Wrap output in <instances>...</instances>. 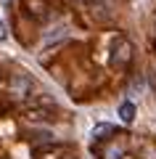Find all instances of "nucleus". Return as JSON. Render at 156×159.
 Masks as SVG:
<instances>
[{
  "label": "nucleus",
  "mask_w": 156,
  "mask_h": 159,
  "mask_svg": "<svg viewBox=\"0 0 156 159\" xmlns=\"http://www.w3.org/2000/svg\"><path fill=\"white\" fill-rule=\"evenodd\" d=\"M132 43H130L127 37H122V34H117L114 37V45H111V56H109V64H111L114 69H127L130 61H132Z\"/></svg>",
  "instance_id": "1"
},
{
  "label": "nucleus",
  "mask_w": 156,
  "mask_h": 159,
  "mask_svg": "<svg viewBox=\"0 0 156 159\" xmlns=\"http://www.w3.org/2000/svg\"><path fill=\"white\" fill-rule=\"evenodd\" d=\"M29 119H56V109H42V106H29L27 109Z\"/></svg>",
  "instance_id": "5"
},
{
  "label": "nucleus",
  "mask_w": 156,
  "mask_h": 159,
  "mask_svg": "<svg viewBox=\"0 0 156 159\" xmlns=\"http://www.w3.org/2000/svg\"><path fill=\"white\" fill-rule=\"evenodd\" d=\"M119 119H122L124 125H130V122L135 119V103H132V101L119 103Z\"/></svg>",
  "instance_id": "6"
},
{
  "label": "nucleus",
  "mask_w": 156,
  "mask_h": 159,
  "mask_svg": "<svg viewBox=\"0 0 156 159\" xmlns=\"http://www.w3.org/2000/svg\"><path fill=\"white\" fill-rule=\"evenodd\" d=\"M74 3H79V6H87V8H95L100 0H74Z\"/></svg>",
  "instance_id": "8"
},
{
  "label": "nucleus",
  "mask_w": 156,
  "mask_h": 159,
  "mask_svg": "<svg viewBox=\"0 0 156 159\" xmlns=\"http://www.w3.org/2000/svg\"><path fill=\"white\" fill-rule=\"evenodd\" d=\"M114 133H117L114 125H98L93 130V138H95V141H103V135H114Z\"/></svg>",
  "instance_id": "7"
},
{
  "label": "nucleus",
  "mask_w": 156,
  "mask_h": 159,
  "mask_svg": "<svg viewBox=\"0 0 156 159\" xmlns=\"http://www.w3.org/2000/svg\"><path fill=\"white\" fill-rule=\"evenodd\" d=\"M34 159H69V148L58 146V143H45V146H37L32 151Z\"/></svg>",
  "instance_id": "3"
},
{
  "label": "nucleus",
  "mask_w": 156,
  "mask_h": 159,
  "mask_svg": "<svg viewBox=\"0 0 156 159\" xmlns=\"http://www.w3.org/2000/svg\"><path fill=\"white\" fill-rule=\"evenodd\" d=\"M29 85H32V82H29V77L27 74H11V80H8V93H11L13 98H24L27 96V90H29Z\"/></svg>",
  "instance_id": "4"
},
{
  "label": "nucleus",
  "mask_w": 156,
  "mask_h": 159,
  "mask_svg": "<svg viewBox=\"0 0 156 159\" xmlns=\"http://www.w3.org/2000/svg\"><path fill=\"white\" fill-rule=\"evenodd\" d=\"M0 40H6V24L0 21Z\"/></svg>",
  "instance_id": "9"
},
{
  "label": "nucleus",
  "mask_w": 156,
  "mask_h": 159,
  "mask_svg": "<svg viewBox=\"0 0 156 159\" xmlns=\"http://www.w3.org/2000/svg\"><path fill=\"white\" fill-rule=\"evenodd\" d=\"M24 6V13L32 16L34 21H48L53 16V6H50V0H21Z\"/></svg>",
  "instance_id": "2"
}]
</instances>
